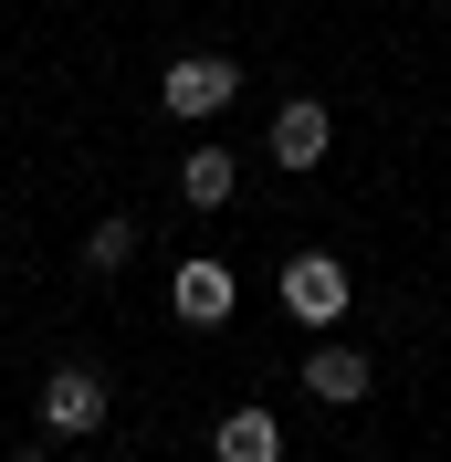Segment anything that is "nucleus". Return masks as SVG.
Listing matches in <instances>:
<instances>
[{
    "mask_svg": "<svg viewBox=\"0 0 451 462\" xmlns=\"http://www.w3.org/2000/svg\"><path fill=\"white\" fill-rule=\"evenodd\" d=\"M231 95H242V63H231V53H179V63H169V85H158V106L189 116V126H210Z\"/></svg>",
    "mask_w": 451,
    "mask_h": 462,
    "instance_id": "obj_1",
    "label": "nucleus"
},
{
    "mask_svg": "<svg viewBox=\"0 0 451 462\" xmlns=\"http://www.w3.org/2000/svg\"><path fill=\"white\" fill-rule=\"evenodd\" d=\"M283 305H294L305 326H336L346 305H357V284H346L336 253H294V263H283Z\"/></svg>",
    "mask_w": 451,
    "mask_h": 462,
    "instance_id": "obj_2",
    "label": "nucleus"
},
{
    "mask_svg": "<svg viewBox=\"0 0 451 462\" xmlns=\"http://www.w3.org/2000/svg\"><path fill=\"white\" fill-rule=\"evenodd\" d=\"M42 431H53V441L106 431V378H95V368H53V378H42Z\"/></svg>",
    "mask_w": 451,
    "mask_h": 462,
    "instance_id": "obj_3",
    "label": "nucleus"
},
{
    "mask_svg": "<svg viewBox=\"0 0 451 462\" xmlns=\"http://www.w3.org/2000/svg\"><path fill=\"white\" fill-rule=\"evenodd\" d=\"M231 294H242V284H231V263H179L169 305H179L189 326H221V316H231Z\"/></svg>",
    "mask_w": 451,
    "mask_h": 462,
    "instance_id": "obj_4",
    "label": "nucleus"
},
{
    "mask_svg": "<svg viewBox=\"0 0 451 462\" xmlns=\"http://www.w3.org/2000/svg\"><path fill=\"white\" fill-rule=\"evenodd\" d=\"M326 137H336V126H326V106H305V95H294V106L273 116V169H315V158H326Z\"/></svg>",
    "mask_w": 451,
    "mask_h": 462,
    "instance_id": "obj_5",
    "label": "nucleus"
},
{
    "mask_svg": "<svg viewBox=\"0 0 451 462\" xmlns=\"http://www.w3.org/2000/svg\"><path fill=\"white\" fill-rule=\"evenodd\" d=\"M210 452L221 462H283V420L273 410H231L221 431H210Z\"/></svg>",
    "mask_w": 451,
    "mask_h": 462,
    "instance_id": "obj_6",
    "label": "nucleus"
},
{
    "mask_svg": "<svg viewBox=\"0 0 451 462\" xmlns=\"http://www.w3.org/2000/svg\"><path fill=\"white\" fill-rule=\"evenodd\" d=\"M305 389L336 400V410H357L367 400V357H357V346H315V357H305Z\"/></svg>",
    "mask_w": 451,
    "mask_h": 462,
    "instance_id": "obj_7",
    "label": "nucleus"
},
{
    "mask_svg": "<svg viewBox=\"0 0 451 462\" xmlns=\"http://www.w3.org/2000/svg\"><path fill=\"white\" fill-rule=\"evenodd\" d=\"M179 200H189V210H221V200H231V147H189V169H179Z\"/></svg>",
    "mask_w": 451,
    "mask_h": 462,
    "instance_id": "obj_8",
    "label": "nucleus"
},
{
    "mask_svg": "<svg viewBox=\"0 0 451 462\" xmlns=\"http://www.w3.org/2000/svg\"><path fill=\"white\" fill-rule=\"evenodd\" d=\"M126 253H137V221H126V210L85 231V263H95V273H115V263H126Z\"/></svg>",
    "mask_w": 451,
    "mask_h": 462,
    "instance_id": "obj_9",
    "label": "nucleus"
},
{
    "mask_svg": "<svg viewBox=\"0 0 451 462\" xmlns=\"http://www.w3.org/2000/svg\"><path fill=\"white\" fill-rule=\"evenodd\" d=\"M11 462H53V452H42V441H22V452H11Z\"/></svg>",
    "mask_w": 451,
    "mask_h": 462,
    "instance_id": "obj_10",
    "label": "nucleus"
}]
</instances>
